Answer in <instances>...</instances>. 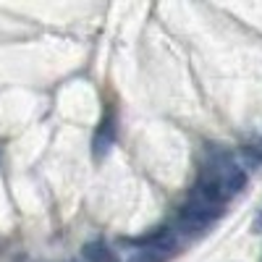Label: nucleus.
I'll list each match as a JSON object with an SVG mask.
<instances>
[{
  "mask_svg": "<svg viewBox=\"0 0 262 262\" xmlns=\"http://www.w3.org/2000/svg\"><path fill=\"white\" fill-rule=\"evenodd\" d=\"M128 244H137V252L131 257V262H165L173 249V236L165 228H160L144 238H134Z\"/></svg>",
  "mask_w": 262,
  "mask_h": 262,
  "instance_id": "nucleus-1",
  "label": "nucleus"
},
{
  "mask_svg": "<svg viewBox=\"0 0 262 262\" xmlns=\"http://www.w3.org/2000/svg\"><path fill=\"white\" fill-rule=\"evenodd\" d=\"M116 131H118V118H116V107L113 105H107L105 107V113L100 118V126L95 131V139H92V152H95V158L100 160L102 155H107V149L113 147L116 142Z\"/></svg>",
  "mask_w": 262,
  "mask_h": 262,
  "instance_id": "nucleus-2",
  "label": "nucleus"
},
{
  "mask_svg": "<svg viewBox=\"0 0 262 262\" xmlns=\"http://www.w3.org/2000/svg\"><path fill=\"white\" fill-rule=\"evenodd\" d=\"M81 254H84L86 262H118L116 252H111L102 242H90V244H84Z\"/></svg>",
  "mask_w": 262,
  "mask_h": 262,
  "instance_id": "nucleus-3",
  "label": "nucleus"
},
{
  "mask_svg": "<svg viewBox=\"0 0 262 262\" xmlns=\"http://www.w3.org/2000/svg\"><path fill=\"white\" fill-rule=\"evenodd\" d=\"M252 228H254L257 233L262 231V210H259V215H257V221H254V226H252Z\"/></svg>",
  "mask_w": 262,
  "mask_h": 262,
  "instance_id": "nucleus-4",
  "label": "nucleus"
}]
</instances>
